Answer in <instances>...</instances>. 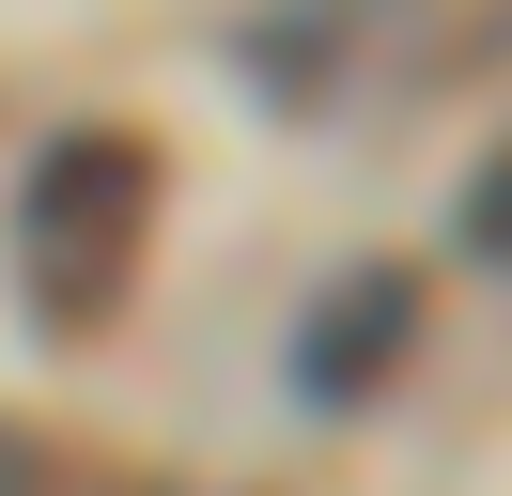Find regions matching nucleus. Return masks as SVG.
<instances>
[{
	"label": "nucleus",
	"instance_id": "obj_3",
	"mask_svg": "<svg viewBox=\"0 0 512 496\" xmlns=\"http://www.w3.org/2000/svg\"><path fill=\"white\" fill-rule=\"evenodd\" d=\"M450 248H466V264H512V155H497V171L466 186V217H450Z\"/></svg>",
	"mask_w": 512,
	"mask_h": 496
},
{
	"label": "nucleus",
	"instance_id": "obj_2",
	"mask_svg": "<svg viewBox=\"0 0 512 496\" xmlns=\"http://www.w3.org/2000/svg\"><path fill=\"white\" fill-rule=\"evenodd\" d=\"M404 341H419V279L404 264H357L342 295L295 326V388H311V403H373V372L404 357Z\"/></svg>",
	"mask_w": 512,
	"mask_h": 496
},
{
	"label": "nucleus",
	"instance_id": "obj_1",
	"mask_svg": "<svg viewBox=\"0 0 512 496\" xmlns=\"http://www.w3.org/2000/svg\"><path fill=\"white\" fill-rule=\"evenodd\" d=\"M156 233V140L140 124H78L32 186H16V264H32V326H109L125 264Z\"/></svg>",
	"mask_w": 512,
	"mask_h": 496
}]
</instances>
